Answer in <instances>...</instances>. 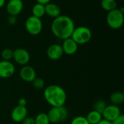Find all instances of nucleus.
<instances>
[{
    "label": "nucleus",
    "instance_id": "1",
    "mask_svg": "<svg viewBox=\"0 0 124 124\" xmlns=\"http://www.w3.org/2000/svg\"><path fill=\"white\" fill-rule=\"evenodd\" d=\"M75 28V24L72 18L68 15H60L53 19L51 24V31L54 36L61 40L71 37Z\"/></svg>",
    "mask_w": 124,
    "mask_h": 124
},
{
    "label": "nucleus",
    "instance_id": "2",
    "mask_svg": "<svg viewBox=\"0 0 124 124\" xmlns=\"http://www.w3.org/2000/svg\"><path fill=\"white\" fill-rule=\"evenodd\" d=\"M44 97L46 102L52 107L63 106L67 100V94L65 89L55 84H51L44 89Z\"/></svg>",
    "mask_w": 124,
    "mask_h": 124
},
{
    "label": "nucleus",
    "instance_id": "3",
    "mask_svg": "<svg viewBox=\"0 0 124 124\" xmlns=\"http://www.w3.org/2000/svg\"><path fill=\"white\" fill-rule=\"evenodd\" d=\"M124 10L123 8L115 9L108 12L106 21L108 25L114 30L121 28L124 23Z\"/></svg>",
    "mask_w": 124,
    "mask_h": 124
},
{
    "label": "nucleus",
    "instance_id": "4",
    "mask_svg": "<svg viewBox=\"0 0 124 124\" xmlns=\"http://www.w3.org/2000/svg\"><path fill=\"white\" fill-rule=\"evenodd\" d=\"M92 37V31L86 26L75 27L71 38L78 44H85L90 41Z\"/></svg>",
    "mask_w": 124,
    "mask_h": 124
},
{
    "label": "nucleus",
    "instance_id": "5",
    "mask_svg": "<svg viewBox=\"0 0 124 124\" xmlns=\"http://www.w3.org/2000/svg\"><path fill=\"white\" fill-rule=\"evenodd\" d=\"M47 116L50 124H60L68 118V110L64 105L60 107H52L48 111Z\"/></svg>",
    "mask_w": 124,
    "mask_h": 124
},
{
    "label": "nucleus",
    "instance_id": "6",
    "mask_svg": "<svg viewBox=\"0 0 124 124\" xmlns=\"http://www.w3.org/2000/svg\"><path fill=\"white\" fill-rule=\"evenodd\" d=\"M25 28L30 35H39L43 29V23L41 19L33 15L29 16L25 21Z\"/></svg>",
    "mask_w": 124,
    "mask_h": 124
},
{
    "label": "nucleus",
    "instance_id": "7",
    "mask_svg": "<svg viewBox=\"0 0 124 124\" xmlns=\"http://www.w3.org/2000/svg\"><path fill=\"white\" fill-rule=\"evenodd\" d=\"M15 62L20 65H26L31 59L30 53L23 48H17L13 50V57Z\"/></svg>",
    "mask_w": 124,
    "mask_h": 124
},
{
    "label": "nucleus",
    "instance_id": "8",
    "mask_svg": "<svg viewBox=\"0 0 124 124\" xmlns=\"http://www.w3.org/2000/svg\"><path fill=\"white\" fill-rule=\"evenodd\" d=\"M121 115V110L120 108L115 105H107L105 109L102 113V118L110 122H113L117 118H118Z\"/></svg>",
    "mask_w": 124,
    "mask_h": 124
},
{
    "label": "nucleus",
    "instance_id": "9",
    "mask_svg": "<svg viewBox=\"0 0 124 124\" xmlns=\"http://www.w3.org/2000/svg\"><path fill=\"white\" fill-rule=\"evenodd\" d=\"M15 72V67L12 62L7 60L0 61V78H8L12 77Z\"/></svg>",
    "mask_w": 124,
    "mask_h": 124
},
{
    "label": "nucleus",
    "instance_id": "10",
    "mask_svg": "<svg viewBox=\"0 0 124 124\" xmlns=\"http://www.w3.org/2000/svg\"><path fill=\"white\" fill-rule=\"evenodd\" d=\"M23 9L22 0H9L6 4V11L9 15L17 16L21 13Z\"/></svg>",
    "mask_w": 124,
    "mask_h": 124
},
{
    "label": "nucleus",
    "instance_id": "11",
    "mask_svg": "<svg viewBox=\"0 0 124 124\" xmlns=\"http://www.w3.org/2000/svg\"><path fill=\"white\" fill-rule=\"evenodd\" d=\"M28 109L26 107L17 105L11 112V119L15 123H21L28 116Z\"/></svg>",
    "mask_w": 124,
    "mask_h": 124
},
{
    "label": "nucleus",
    "instance_id": "12",
    "mask_svg": "<svg viewBox=\"0 0 124 124\" xmlns=\"http://www.w3.org/2000/svg\"><path fill=\"white\" fill-rule=\"evenodd\" d=\"M20 78L25 82H32L36 77L35 69L30 65H24L21 68L19 73Z\"/></svg>",
    "mask_w": 124,
    "mask_h": 124
},
{
    "label": "nucleus",
    "instance_id": "13",
    "mask_svg": "<svg viewBox=\"0 0 124 124\" xmlns=\"http://www.w3.org/2000/svg\"><path fill=\"white\" fill-rule=\"evenodd\" d=\"M63 54L64 52L62 46L58 44H54L50 45L46 50V55L48 58L51 60L55 61L60 60L62 57Z\"/></svg>",
    "mask_w": 124,
    "mask_h": 124
},
{
    "label": "nucleus",
    "instance_id": "14",
    "mask_svg": "<svg viewBox=\"0 0 124 124\" xmlns=\"http://www.w3.org/2000/svg\"><path fill=\"white\" fill-rule=\"evenodd\" d=\"M61 46L64 54H66L68 55H73L76 54L78 49V45L74 41V40L71 37L63 40V42Z\"/></svg>",
    "mask_w": 124,
    "mask_h": 124
},
{
    "label": "nucleus",
    "instance_id": "15",
    "mask_svg": "<svg viewBox=\"0 0 124 124\" xmlns=\"http://www.w3.org/2000/svg\"><path fill=\"white\" fill-rule=\"evenodd\" d=\"M45 6V15H47L49 17L54 19L61 15L60 7L54 3H48Z\"/></svg>",
    "mask_w": 124,
    "mask_h": 124
},
{
    "label": "nucleus",
    "instance_id": "16",
    "mask_svg": "<svg viewBox=\"0 0 124 124\" xmlns=\"http://www.w3.org/2000/svg\"><path fill=\"white\" fill-rule=\"evenodd\" d=\"M86 118L89 124H97L102 119H103L102 114L94 110H92L87 114Z\"/></svg>",
    "mask_w": 124,
    "mask_h": 124
},
{
    "label": "nucleus",
    "instance_id": "17",
    "mask_svg": "<svg viewBox=\"0 0 124 124\" xmlns=\"http://www.w3.org/2000/svg\"><path fill=\"white\" fill-rule=\"evenodd\" d=\"M110 101L112 105H120L124 102V94L121 92H115L111 94L110 97Z\"/></svg>",
    "mask_w": 124,
    "mask_h": 124
},
{
    "label": "nucleus",
    "instance_id": "18",
    "mask_svg": "<svg viewBox=\"0 0 124 124\" xmlns=\"http://www.w3.org/2000/svg\"><path fill=\"white\" fill-rule=\"evenodd\" d=\"M32 15L41 19L45 15V6L39 3L35 4L32 8Z\"/></svg>",
    "mask_w": 124,
    "mask_h": 124
},
{
    "label": "nucleus",
    "instance_id": "19",
    "mask_svg": "<svg viewBox=\"0 0 124 124\" xmlns=\"http://www.w3.org/2000/svg\"><path fill=\"white\" fill-rule=\"evenodd\" d=\"M101 7L108 12L117 8V2L116 0H101Z\"/></svg>",
    "mask_w": 124,
    "mask_h": 124
},
{
    "label": "nucleus",
    "instance_id": "20",
    "mask_svg": "<svg viewBox=\"0 0 124 124\" xmlns=\"http://www.w3.org/2000/svg\"><path fill=\"white\" fill-rule=\"evenodd\" d=\"M35 124H50L49 119L48 118L47 113H40L35 118Z\"/></svg>",
    "mask_w": 124,
    "mask_h": 124
},
{
    "label": "nucleus",
    "instance_id": "21",
    "mask_svg": "<svg viewBox=\"0 0 124 124\" xmlns=\"http://www.w3.org/2000/svg\"><path fill=\"white\" fill-rule=\"evenodd\" d=\"M106 107L107 103L104 100H98L94 102L93 105V110L102 114Z\"/></svg>",
    "mask_w": 124,
    "mask_h": 124
},
{
    "label": "nucleus",
    "instance_id": "22",
    "mask_svg": "<svg viewBox=\"0 0 124 124\" xmlns=\"http://www.w3.org/2000/svg\"><path fill=\"white\" fill-rule=\"evenodd\" d=\"M1 57L3 59V60L9 61L13 57V50L9 48L4 49L1 52Z\"/></svg>",
    "mask_w": 124,
    "mask_h": 124
},
{
    "label": "nucleus",
    "instance_id": "23",
    "mask_svg": "<svg viewBox=\"0 0 124 124\" xmlns=\"http://www.w3.org/2000/svg\"><path fill=\"white\" fill-rule=\"evenodd\" d=\"M31 83H32V84H33V86L36 89H38V90H40V89H44V85H45L44 81L42 78H39V77H36L35 79H34Z\"/></svg>",
    "mask_w": 124,
    "mask_h": 124
},
{
    "label": "nucleus",
    "instance_id": "24",
    "mask_svg": "<svg viewBox=\"0 0 124 124\" xmlns=\"http://www.w3.org/2000/svg\"><path fill=\"white\" fill-rule=\"evenodd\" d=\"M70 124H89V123L87 121L86 117L78 116L73 118Z\"/></svg>",
    "mask_w": 124,
    "mask_h": 124
},
{
    "label": "nucleus",
    "instance_id": "25",
    "mask_svg": "<svg viewBox=\"0 0 124 124\" xmlns=\"http://www.w3.org/2000/svg\"><path fill=\"white\" fill-rule=\"evenodd\" d=\"M17 16H14V15H9V17H7V23L9 25H14L17 23Z\"/></svg>",
    "mask_w": 124,
    "mask_h": 124
},
{
    "label": "nucleus",
    "instance_id": "26",
    "mask_svg": "<svg viewBox=\"0 0 124 124\" xmlns=\"http://www.w3.org/2000/svg\"><path fill=\"white\" fill-rule=\"evenodd\" d=\"M21 123L22 124H35L34 118L31 116H27Z\"/></svg>",
    "mask_w": 124,
    "mask_h": 124
},
{
    "label": "nucleus",
    "instance_id": "27",
    "mask_svg": "<svg viewBox=\"0 0 124 124\" xmlns=\"http://www.w3.org/2000/svg\"><path fill=\"white\" fill-rule=\"evenodd\" d=\"M112 124H124V116L121 114L118 118H117L115 121L111 122Z\"/></svg>",
    "mask_w": 124,
    "mask_h": 124
},
{
    "label": "nucleus",
    "instance_id": "28",
    "mask_svg": "<svg viewBox=\"0 0 124 124\" xmlns=\"http://www.w3.org/2000/svg\"><path fill=\"white\" fill-rule=\"evenodd\" d=\"M26 105H27L26 99H25V98H20L19 99V100H18V105L26 107Z\"/></svg>",
    "mask_w": 124,
    "mask_h": 124
},
{
    "label": "nucleus",
    "instance_id": "29",
    "mask_svg": "<svg viewBox=\"0 0 124 124\" xmlns=\"http://www.w3.org/2000/svg\"><path fill=\"white\" fill-rule=\"evenodd\" d=\"M36 3H39L43 5H46L51 1V0H36Z\"/></svg>",
    "mask_w": 124,
    "mask_h": 124
},
{
    "label": "nucleus",
    "instance_id": "30",
    "mask_svg": "<svg viewBox=\"0 0 124 124\" xmlns=\"http://www.w3.org/2000/svg\"><path fill=\"white\" fill-rule=\"evenodd\" d=\"M97 124H112V123L108 121H106L105 119H102Z\"/></svg>",
    "mask_w": 124,
    "mask_h": 124
},
{
    "label": "nucleus",
    "instance_id": "31",
    "mask_svg": "<svg viewBox=\"0 0 124 124\" xmlns=\"http://www.w3.org/2000/svg\"><path fill=\"white\" fill-rule=\"evenodd\" d=\"M6 0H0V8L3 7L5 5Z\"/></svg>",
    "mask_w": 124,
    "mask_h": 124
}]
</instances>
